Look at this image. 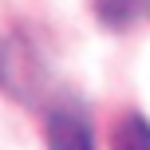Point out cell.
Masks as SVG:
<instances>
[{
    "mask_svg": "<svg viewBox=\"0 0 150 150\" xmlns=\"http://www.w3.org/2000/svg\"><path fill=\"white\" fill-rule=\"evenodd\" d=\"M111 150H150V122L142 115H127L115 122Z\"/></svg>",
    "mask_w": 150,
    "mask_h": 150,
    "instance_id": "obj_4",
    "label": "cell"
},
{
    "mask_svg": "<svg viewBox=\"0 0 150 150\" xmlns=\"http://www.w3.org/2000/svg\"><path fill=\"white\" fill-rule=\"evenodd\" d=\"M47 150H95V130L79 103H63L47 115Z\"/></svg>",
    "mask_w": 150,
    "mask_h": 150,
    "instance_id": "obj_2",
    "label": "cell"
},
{
    "mask_svg": "<svg viewBox=\"0 0 150 150\" xmlns=\"http://www.w3.org/2000/svg\"><path fill=\"white\" fill-rule=\"evenodd\" d=\"M95 12L107 28H130L142 12H150V0H95Z\"/></svg>",
    "mask_w": 150,
    "mask_h": 150,
    "instance_id": "obj_3",
    "label": "cell"
},
{
    "mask_svg": "<svg viewBox=\"0 0 150 150\" xmlns=\"http://www.w3.org/2000/svg\"><path fill=\"white\" fill-rule=\"evenodd\" d=\"M44 71L40 59L28 52V44L20 40H0V91H8L12 99H36Z\"/></svg>",
    "mask_w": 150,
    "mask_h": 150,
    "instance_id": "obj_1",
    "label": "cell"
}]
</instances>
